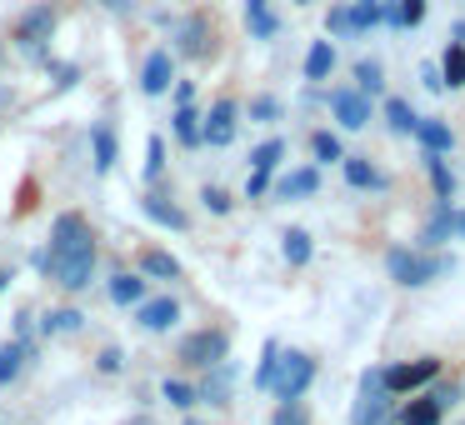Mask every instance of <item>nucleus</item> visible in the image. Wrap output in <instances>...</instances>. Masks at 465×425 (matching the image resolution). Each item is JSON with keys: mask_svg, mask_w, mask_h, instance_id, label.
I'll list each match as a JSON object with an SVG mask.
<instances>
[{"mask_svg": "<svg viewBox=\"0 0 465 425\" xmlns=\"http://www.w3.org/2000/svg\"><path fill=\"white\" fill-rule=\"evenodd\" d=\"M355 91H361V95H381L385 91L381 61H361V65H355Z\"/></svg>", "mask_w": 465, "mask_h": 425, "instance_id": "nucleus-32", "label": "nucleus"}, {"mask_svg": "<svg viewBox=\"0 0 465 425\" xmlns=\"http://www.w3.org/2000/svg\"><path fill=\"white\" fill-rule=\"evenodd\" d=\"M275 355H281V345H275V341H265V351H261V365H255V385H261V390H271V375H275Z\"/></svg>", "mask_w": 465, "mask_h": 425, "instance_id": "nucleus-37", "label": "nucleus"}, {"mask_svg": "<svg viewBox=\"0 0 465 425\" xmlns=\"http://www.w3.org/2000/svg\"><path fill=\"white\" fill-rule=\"evenodd\" d=\"M445 265H450L445 255H420V251H391L385 255V271H391L395 285H430Z\"/></svg>", "mask_w": 465, "mask_h": 425, "instance_id": "nucleus-4", "label": "nucleus"}, {"mask_svg": "<svg viewBox=\"0 0 465 425\" xmlns=\"http://www.w3.org/2000/svg\"><path fill=\"white\" fill-rule=\"evenodd\" d=\"M225 390H231V365L221 361V365H211V381H205L195 395H201V400H211V405H225Z\"/></svg>", "mask_w": 465, "mask_h": 425, "instance_id": "nucleus-30", "label": "nucleus"}, {"mask_svg": "<svg viewBox=\"0 0 465 425\" xmlns=\"http://www.w3.org/2000/svg\"><path fill=\"white\" fill-rule=\"evenodd\" d=\"M141 271L155 281H181V261L171 251H141Z\"/></svg>", "mask_w": 465, "mask_h": 425, "instance_id": "nucleus-20", "label": "nucleus"}, {"mask_svg": "<svg viewBox=\"0 0 465 425\" xmlns=\"http://www.w3.org/2000/svg\"><path fill=\"white\" fill-rule=\"evenodd\" d=\"M161 171H165V141H161V135H151V141H145V175L155 181Z\"/></svg>", "mask_w": 465, "mask_h": 425, "instance_id": "nucleus-39", "label": "nucleus"}, {"mask_svg": "<svg viewBox=\"0 0 465 425\" xmlns=\"http://www.w3.org/2000/svg\"><path fill=\"white\" fill-rule=\"evenodd\" d=\"M435 375H440V361H415V365H391V371H381V381H385V390L391 395H401V390H420V385H430Z\"/></svg>", "mask_w": 465, "mask_h": 425, "instance_id": "nucleus-8", "label": "nucleus"}, {"mask_svg": "<svg viewBox=\"0 0 465 425\" xmlns=\"http://www.w3.org/2000/svg\"><path fill=\"white\" fill-rule=\"evenodd\" d=\"M5 281H11V275H5V271H0V291H5Z\"/></svg>", "mask_w": 465, "mask_h": 425, "instance_id": "nucleus-53", "label": "nucleus"}, {"mask_svg": "<svg viewBox=\"0 0 465 425\" xmlns=\"http://www.w3.org/2000/svg\"><path fill=\"white\" fill-rule=\"evenodd\" d=\"M111 301L115 305H141L145 301V281H141V275H131V271H115L111 275Z\"/></svg>", "mask_w": 465, "mask_h": 425, "instance_id": "nucleus-17", "label": "nucleus"}, {"mask_svg": "<svg viewBox=\"0 0 465 425\" xmlns=\"http://www.w3.org/2000/svg\"><path fill=\"white\" fill-rule=\"evenodd\" d=\"M135 321H141L145 331H171V325L181 321V305H175L171 295H155V301L135 305Z\"/></svg>", "mask_w": 465, "mask_h": 425, "instance_id": "nucleus-13", "label": "nucleus"}, {"mask_svg": "<svg viewBox=\"0 0 465 425\" xmlns=\"http://www.w3.org/2000/svg\"><path fill=\"white\" fill-rule=\"evenodd\" d=\"M455 395H460V385H455V381H450V385H445V381L430 385V400L440 405V410H445V405H455Z\"/></svg>", "mask_w": 465, "mask_h": 425, "instance_id": "nucleus-46", "label": "nucleus"}, {"mask_svg": "<svg viewBox=\"0 0 465 425\" xmlns=\"http://www.w3.org/2000/svg\"><path fill=\"white\" fill-rule=\"evenodd\" d=\"M325 31H335V35H351V11H345V5H335V11L325 15Z\"/></svg>", "mask_w": 465, "mask_h": 425, "instance_id": "nucleus-45", "label": "nucleus"}, {"mask_svg": "<svg viewBox=\"0 0 465 425\" xmlns=\"http://www.w3.org/2000/svg\"><path fill=\"white\" fill-rule=\"evenodd\" d=\"M281 115V101H271V95H255L251 101V121H275Z\"/></svg>", "mask_w": 465, "mask_h": 425, "instance_id": "nucleus-42", "label": "nucleus"}, {"mask_svg": "<svg viewBox=\"0 0 465 425\" xmlns=\"http://www.w3.org/2000/svg\"><path fill=\"white\" fill-rule=\"evenodd\" d=\"M85 241H95V235H91V225H85L81 215H61V221L51 225V251H45V255L75 251V245H85Z\"/></svg>", "mask_w": 465, "mask_h": 425, "instance_id": "nucleus-12", "label": "nucleus"}, {"mask_svg": "<svg viewBox=\"0 0 465 425\" xmlns=\"http://www.w3.org/2000/svg\"><path fill=\"white\" fill-rule=\"evenodd\" d=\"M201 205H205L211 215H231V205H235V201L221 191V185H205V191H201Z\"/></svg>", "mask_w": 465, "mask_h": 425, "instance_id": "nucleus-40", "label": "nucleus"}, {"mask_svg": "<svg viewBox=\"0 0 465 425\" xmlns=\"http://www.w3.org/2000/svg\"><path fill=\"white\" fill-rule=\"evenodd\" d=\"M35 265L41 271H51V281L61 285V291H85L95 275V241L75 245V251H61V255H35Z\"/></svg>", "mask_w": 465, "mask_h": 425, "instance_id": "nucleus-2", "label": "nucleus"}, {"mask_svg": "<svg viewBox=\"0 0 465 425\" xmlns=\"http://www.w3.org/2000/svg\"><path fill=\"white\" fill-rule=\"evenodd\" d=\"M225 351H231L225 331H195V335H185V341H181V361L195 365V371H211V365H221Z\"/></svg>", "mask_w": 465, "mask_h": 425, "instance_id": "nucleus-7", "label": "nucleus"}, {"mask_svg": "<svg viewBox=\"0 0 465 425\" xmlns=\"http://www.w3.org/2000/svg\"><path fill=\"white\" fill-rule=\"evenodd\" d=\"M95 365H101V375H115V371H121V351H115V345H105Z\"/></svg>", "mask_w": 465, "mask_h": 425, "instance_id": "nucleus-48", "label": "nucleus"}, {"mask_svg": "<svg viewBox=\"0 0 465 425\" xmlns=\"http://www.w3.org/2000/svg\"><path fill=\"white\" fill-rule=\"evenodd\" d=\"M331 111L345 131H365L371 125V95L361 91H331Z\"/></svg>", "mask_w": 465, "mask_h": 425, "instance_id": "nucleus-10", "label": "nucleus"}, {"mask_svg": "<svg viewBox=\"0 0 465 425\" xmlns=\"http://www.w3.org/2000/svg\"><path fill=\"white\" fill-rule=\"evenodd\" d=\"M91 145H95V175H111V165H115V131H111V125H95Z\"/></svg>", "mask_w": 465, "mask_h": 425, "instance_id": "nucleus-24", "label": "nucleus"}, {"mask_svg": "<svg viewBox=\"0 0 465 425\" xmlns=\"http://www.w3.org/2000/svg\"><path fill=\"white\" fill-rule=\"evenodd\" d=\"M281 255L291 265H305V261H311V231H301V225H295V231H285L281 235Z\"/></svg>", "mask_w": 465, "mask_h": 425, "instance_id": "nucleus-29", "label": "nucleus"}, {"mask_svg": "<svg viewBox=\"0 0 465 425\" xmlns=\"http://www.w3.org/2000/svg\"><path fill=\"white\" fill-rule=\"evenodd\" d=\"M321 191V175L315 171H291L281 185H275V195H285V201H295V195H315Z\"/></svg>", "mask_w": 465, "mask_h": 425, "instance_id": "nucleus-28", "label": "nucleus"}, {"mask_svg": "<svg viewBox=\"0 0 465 425\" xmlns=\"http://www.w3.org/2000/svg\"><path fill=\"white\" fill-rule=\"evenodd\" d=\"M51 35H55V5H31V11L15 21L11 41H15V51H21L25 61L45 65L51 61Z\"/></svg>", "mask_w": 465, "mask_h": 425, "instance_id": "nucleus-1", "label": "nucleus"}, {"mask_svg": "<svg viewBox=\"0 0 465 425\" xmlns=\"http://www.w3.org/2000/svg\"><path fill=\"white\" fill-rule=\"evenodd\" d=\"M401 420H405V425H440V405H435L430 395H425V400H411V405L401 410Z\"/></svg>", "mask_w": 465, "mask_h": 425, "instance_id": "nucleus-33", "label": "nucleus"}, {"mask_svg": "<svg viewBox=\"0 0 465 425\" xmlns=\"http://www.w3.org/2000/svg\"><path fill=\"white\" fill-rule=\"evenodd\" d=\"M211 45H215L211 21H205V15H185V21L175 25L171 55H175V61H205V55H211Z\"/></svg>", "mask_w": 465, "mask_h": 425, "instance_id": "nucleus-6", "label": "nucleus"}, {"mask_svg": "<svg viewBox=\"0 0 465 425\" xmlns=\"http://www.w3.org/2000/svg\"><path fill=\"white\" fill-rule=\"evenodd\" d=\"M415 121H420V115L411 111V101H401V95H391V101H385V125H391L395 135H411Z\"/></svg>", "mask_w": 465, "mask_h": 425, "instance_id": "nucleus-25", "label": "nucleus"}, {"mask_svg": "<svg viewBox=\"0 0 465 425\" xmlns=\"http://www.w3.org/2000/svg\"><path fill=\"white\" fill-rule=\"evenodd\" d=\"M445 221H450V235H465V211H445Z\"/></svg>", "mask_w": 465, "mask_h": 425, "instance_id": "nucleus-52", "label": "nucleus"}, {"mask_svg": "<svg viewBox=\"0 0 465 425\" xmlns=\"http://www.w3.org/2000/svg\"><path fill=\"white\" fill-rule=\"evenodd\" d=\"M295 5H305V0H295Z\"/></svg>", "mask_w": 465, "mask_h": 425, "instance_id": "nucleus-54", "label": "nucleus"}, {"mask_svg": "<svg viewBox=\"0 0 465 425\" xmlns=\"http://www.w3.org/2000/svg\"><path fill=\"white\" fill-rule=\"evenodd\" d=\"M411 135L425 145V151H435V155H450L455 151V135H450V125H445V121H415Z\"/></svg>", "mask_w": 465, "mask_h": 425, "instance_id": "nucleus-16", "label": "nucleus"}, {"mask_svg": "<svg viewBox=\"0 0 465 425\" xmlns=\"http://www.w3.org/2000/svg\"><path fill=\"white\" fill-rule=\"evenodd\" d=\"M425 21V0H395L391 11H385L381 25H401V31H415Z\"/></svg>", "mask_w": 465, "mask_h": 425, "instance_id": "nucleus-22", "label": "nucleus"}, {"mask_svg": "<svg viewBox=\"0 0 465 425\" xmlns=\"http://www.w3.org/2000/svg\"><path fill=\"white\" fill-rule=\"evenodd\" d=\"M101 5H105L111 15H125V11H135V0H101Z\"/></svg>", "mask_w": 465, "mask_h": 425, "instance_id": "nucleus-51", "label": "nucleus"}, {"mask_svg": "<svg viewBox=\"0 0 465 425\" xmlns=\"http://www.w3.org/2000/svg\"><path fill=\"white\" fill-rule=\"evenodd\" d=\"M425 171H430L435 195H440V201H455V175H450V165H445L435 151H425Z\"/></svg>", "mask_w": 465, "mask_h": 425, "instance_id": "nucleus-26", "label": "nucleus"}, {"mask_svg": "<svg viewBox=\"0 0 465 425\" xmlns=\"http://www.w3.org/2000/svg\"><path fill=\"white\" fill-rule=\"evenodd\" d=\"M391 420V390H385L381 371L361 375V400H355V425H385Z\"/></svg>", "mask_w": 465, "mask_h": 425, "instance_id": "nucleus-5", "label": "nucleus"}, {"mask_svg": "<svg viewBox=\"0 0 465 425\" xmlns=\"http://www.w3.org/2000/svg\"><path fill=\"white\" fill-rule=\"evenodd\" d=\"M281 155H285V141H261L251 151V165H255V171H275V165H281Z\"/></svg>", "mask_w": 465, "mask_h": 425, "instance_id": "nucleus-35", "label": "nucleus"}, {"mask_svg": "<svg viewBox=\"0 0 465 425\" xmlns=\"http://www.w3.org/2000/svg\"><path fill=\"white\" fill-rule=\"evenodd\" d=\"M81 321H85L81 311H51L41 325H45V335H75V331H81Z\"/></svg>", "mask_w": 465, "mask_h": 425, "instance_id": "nucleus-34", "label": "nucleus"}, {"mask_svg": "<svg viewBox=\"0 0 465 425\" xmlns=\"http://www.w3.org/2000/svg\"><path fill=\"white\" fill-rule=\"evenodd\" d=\"M235 115H241L235 101H215L211 115H201V145H231L235 141Z\"/></svg>", "mask_w": 465, "mask_h": 425, "instance_id": "nucleus-9", "label": "nucleus"}, {"mask_svg": "<svg viewBox=\"0 0 465 425\" xmlns=\"http://www.w3.org/2000/svg\"><path fill=\"white\" fill-rule=\"evenodd\" d=\"M51 65V75H55V91H71L75 85V65H55V61H45Z\"/></svg>", "mask_w": 465, "mask_h": 425, "instance_id": "nucleus-47", "label": "nucleus"}, {"mask_svg": "<svg viewBox=\"0 0 465 425\" xmlns=\"http://www.w3.org/2000/svg\"><path fill=\"white\" fill-rule=\"evenodd\" d=\"M141 211L151 215L155 225H165V231H185V211L175 201H165V195H155V191L141 195Z\"/></svg>", "mask_w": 465, "mask_h": 425, "instance_id": "nucleus-14", "label": "nucleus"}, {"mask_svg": "<svg viewBox=\"0 0 465 425\" xmlns=\"http://www.w3.org/2000/svg\"><path fill=\"white\" fill-rule=\"evenodd\" d=\"M420 81H425V91H445V81H440V65H420Z\"/></svg>", "mask_w": 465, "mask_h": 425, "instance_id": "nucleus-49", "label": "nucleus"}, {"mask_svg": "<svg viewBox=\"0 0 465 425\" xmlns=\"http://www.w3.org/2000/svg\"><path fill=\"white\" fill-rule=\"evenodd\" d=\"M331 71H335V45L331 41H315L311 51H305V81H325Z\"/></svg>", "mask_w": 465, "mask_h": 425, "instance_id": "nucleus-19", "label": "nucleus"}, {"mask_svg": "<svg viewBox=\"0 0 465 425\" xmlns=\"http://www.w3.org/2000/svg\"><path fill=\"white\" fill-rule=\"evenodd\" d=\"M175 141L201 145V115H195V105H175Z\"/></svg>", "mask_w": 465, "mask_h": 425, "instance_id": "nucleus-31", "label": "nucleus"}, {"mask_svg": "<svg viewBox=\"0 0 465 425\" xmlns=\"http://www.w3.org/2000/svg\"><path fill=\"white\" fill-rule=\"evenodd\" d=\"M271 425H311V415H305L301 400H281V410H275Z\"/></svg>", "mask_w": 465, "mask_h": 425, "instance_id": "nucleus-41", "label": "nucleus"}, {"mask_svg": "<svg viewBox=\"0 0 465 425\" xmlns=\"http://www.w3.org/2000/svg\"><path fill=\"white\" fill-rule=\"evenodd\" d=\"M311 155H315V161H341L345 151H341V141H335L331 131H315L311 135Z\"/></svg>", "mask_w": 465, "mask_h": 425, "instance_id": "nucleus-36", "label": "nucleus"}, {"mask_svg": "<svg viewBox=\"0 0 465 425\" xmlns=\"http://www.w3.org/2000/svg\"><path fill=\"white\" fill-rule=\"evenodd\" d=\"M440 81L450 85V91H460L465 85V41H450L440 55Z\"/></svg>", "mask_w": 465, "mask_h": 425, "instance_id": "nucleus-18", "label": "nucleus"}, {"mask_svg": "<svg viewBox=\"0 0 465 425\" xmlns=\"http://www.w3.org/2000/svg\"><path fill=\"white\" fill-rule=\"evenodd\" d=\"M161 390H165V400H171V405H181V410H191V405L201 400V395H195V385H185V381H165Z\"/></svg>", "mask_w": 465, "mask_h": 425, "instance_id": "nucleus-38", "label": "nucleus"}, {"mask_svg": "<svg viewBox=\"0 0 465 425\" xmlns=\"http://www.w3.org/2000/svg\"><path fill=\"white\" fill-rule=\"evenodd\" d=\"M265 191H271V171H255L251 165V175H245V195L255 201V195H265Z\"/></svg>", "mask_w": 465, "mask_h": 425, "instance_id": "nucleus-44", "label": "nucleus"}, {"mask_svg": "<svg viewBox=\"0 0 465 425\" xmlns=\"http://www.w3.org/2000/svg\"><path fill=\"white\" fill-rule=\"evenodd\" d=\"M341 165H345V181H351L355 191H385V175L375 171L365 155H341Z\"/></svg>", "mask_w": 465, "mask_h": 425, "instance_id": "nucleus-15", "label": "nucleus"}, {"mask_svg": "<svg viewBox=\"0 0 465 425\" xmlns=\"http://www.w3.org/2000/svg\"><path fill=\"white\" fill-rule=\"evenodd\" d=\"M315 381V361L305 351H281L275 355V375H271V390L275 400H301Z\"/></svg>", "mask_w": 465, "mask_h": 425, "instance_id": "nucleus-3", "label": "nucleus"}, {"mask_svg": "<svg viewBox=\"0 0 465 425\" xmlns=\"http://www.w3.org/2000/svg\"><path fill=\"white\" fill-rule=\"evenodd\" d=\"M191 101H195V85L181 81V85H175V105H191Z\"/></svg>", "mask_w": 465, "mask_h": 425, "instance_id": "nucleus-50", "label": "nucleus"}, {"mask_svg": "<svg viewBox=\"0 0 465 425\" xmlns=\"http://www.w3.org/2000/svg\"><path fill=\"white\" fill-rule=\"evenodd\" d=\"M175 81V55L171 51H151L145 55V71H141V91L145 95H165Z\"/></svg>", "mask_w": 465, "mask_h": 425, "instance_id": "nucleus-11", "label": "nucleus"}, {"mask_svg": "<svg viewBox=\"0 0 465 425\" xmlns=\"http://www.w3.org/2000/svg\"><path fill=\"white\" fill-rule=\"evenodd\" d=\"M245 25H251V35H261V41H271V35L281 31V21L271 15L265 0H245Z\"/></svg>", "mask_w": 465, "mask_h": 425, "instance_id": "nucleus-21", "label": "nucleus"}, {"mask_svg": "<svg viewBox=\"0 0 465 425\" xmlns=\"http://www.w3.org/2000/svg\"><path fill=\"white\" fill-rule=\"evenodd\" d=\"M445 211H450V205H445ZM445 211H440V215H435V221H430V225H425V245H440V241H445V235H450V221H445Z\"/></svg>", "mask_w": 465, "mask_h": 425, "instance_id": "nucleus-43", "label": "nucleus"}, {"mask_svg": "<svg viewBox=\"0 0 465 425\" xmlns=\"http://www.w3.org/2000/svg\"><path fill=\"white\" fill-rule=\"evenodd\" d=\"M345 11H351V31H375V25L385 21L381 0H355V5H345Z\"/></svg>", "mask_w": 465, "mask_h": 425, "instance_id": "nucleus-27", "label": "nucleus"}, {"mask_svg": "<svg viewBox=\"0 0 465 425\" xmlns=\"http://www.w3.org/2000/svg\"><path fill=\"white\" fill-rule=\"evenodd\" d=\"M25 355H31V345H25V341H11V345H0V385H11L15 375L25 371Z\"/></svg>", "mask_w": 465, "mask_h": 425, "instance_id": "nucleus-23", "label": "nucleus"}]
</instances>
